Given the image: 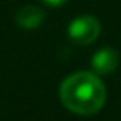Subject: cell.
<instances>
[{"instance_id":"cell-1","label":"cell","mask_w":121,"mask_h":121,"mask_svg":"<svg viewBox=\"0 0 121 121\" xmlns=\"http://www.w3.org/2000/svg\"><path fill=\"white\" fill-rule=\"evenodd\" d=\"M60 99L66 109L76 114H95L106 101V88L101 78L91 71H76L60 85Z\"/></svg>"},{"instance_id":"cell-2","label":"cell","mask_w":121,"mask_h":121,"mask_svg":"<svg viewBox=\"0 0 121 121\" xmlns=\"http://www.w3.org/2000/svg\"><path fill=\"white\" fill-rule=\"evenodd\" d=\"M101 33V25L93 15H80L68 25V37L78 45L93 43Z\"/></svg>"},{"instance_id":"cell-3","label":"cell","mask_w":121,"mask_h":121,"mask_svg":"<svg viewBox=\"0 0 121 121\" xmlns=\"http://www.w3.org/2000/svg\"><path fill=\"white\" fill-rule=\"evenodd\" d=\"M119 65V55L114 48H101L91 58V68L96 75H109Z\"/></svg>"},{"instance_id":"cell-4","label":"cell","mask_w":121,"mask_h":121,"mask_svg":"<svg viewBox=\"0 0 121 121\" xmlns=\"http://www.w3.org/2000/svg\"><path fill=\"white\" fill-rule=\"evenodd\" d=\"M47 13L45 10H42L40 7H35V5H27V7H22L17 15H15V22L18 27L25 28V30H33V28H38L43 20H45Z\"/></svg>"},{"instance_id":"cell-5","label":"cell","mask_w":121,"mask_h":121,"mask_svg":"<svg viewBox=\"0 0 121 121\" xmlns=\"http://www.w3.org/2000/svg\"><path fill=\"white\" fill-rule=\"evenodd\" d=\"M42 2L50 5V7H60V5H63L66 2V0H42Z\"/></svg>"}]
</instances>
